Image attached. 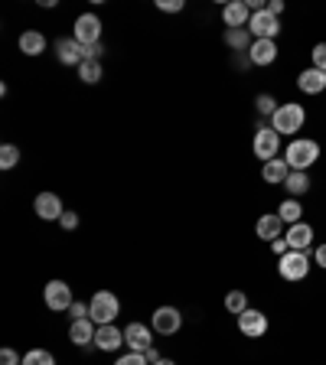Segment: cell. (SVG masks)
Returning a JSON list of instances; mask_svg holds the SVG:
<instances>
[{"mask_svg":"<svg viewBox=\"0 0 326 365\" xmlns=\"http://www.w3.org/2000/svg\"><path fill=\"white\" fill-rule=\"evenodd\" d=\"M310 261L307 258V251H287L281 261H277V274H281L284 281L297 284V281H304L307 274H310Z\"/></svg>","mask_w":326,"mask_h":365,"instance_id":"277c9868","label":"cell"},{"mask_svg":"<svg viewBox=\"0 0 326 365\" xmlns=\"http://www.w3.org/2000/svg\"><path fill=\"white\" fill-rule=\"evenodd\" d=\"M310 59H313V68H320V72H326V43H317V46H313Z\"/></svg>","mask_w":326,"mask_h":365,"instance_id":"4dcf8cb0","label":"cell"},{"mask_svg":"<svg viewBox=\"0 0 326 365\" xmlns=\"http://www.w3.org/2000/svg\"><path fill=\"white\" fill-rule=\"evenodd\" d=\"M297 88L307 91V95H323L326 91V72H320V68H304L300 72V78H297Z\"/></svg>","mask_w":326,"mask_h":365,"instance_id":"ac0fdd59","label":"cell"},{"mask_svg":"<svg viewBox=\"0 0 326 365\" xmlns=\"http://www.w3.org/2000/svg\"><path fill=\"white\" fill-rule=\"evenodd\" d=\"M16 163H20V147H14V144H4V147H0V167H4V170H14Z\"/></svg>","mask_w":326,"mask_h":365,"instance_id":"83f0119b","label":"cell"},{"mask_svg":"<svg viewBox=\"0 0 326 365\" xmlns=\"http://www.w3.org/2000/svg\"><path fill=\"white\" fill-rule=\"evenodd\" d=\"M261 176H265V182H287V176H290V167H287V160L284 157H274V160H268L265 167H261Z\"/></svg>","mask_w":326,"mask_h":365,"instance_id":"44dd1931","label":"cell"},{"mask_svg":"<svg viewBox=\"0 0 326 365\" xmlns=\"http://www.w3.org/2000/svg\"><path fill=\"white\" fill-rule=\"evenodd\" d=\"M238 329H242V336H248V339H258V336L268 333V317L261 310H245L242 317H238Z\"/></svg>","mask_w":326,"mask_h":365,"instance_id":"8fae6325","label":"cell"},{"mask_svg":"<svg viewBox=\"0 0 326 365\" xmlns=\"http://www.w3.org/2000/svg\"><path fill=\"white\" fill-rule=\"evenodd\" d=\"M144 356H147V362H151V365H157V362H160V352H157V349H147Z\"/></svg>","mask_w":326,"mask_h":365,"instance_id":"ab89813d","label":"cell"},{"mask_svg":"<svg viewBox=\"0 0 326 365\" xmlns=\"http://www.w3.org/2000/svg\"><path fill=\"white\" fill-rule=\"evenodd\" d=\"M72 39H76V43H82V46H98L101 43V20L95 14H82L76 20Z\"/></svg>","mask_w":326,"mask_h":365,"instance_id":"ba28073f","label":"cell"},{"mask_svg":"<svg viewBox=\"0 0 326 365\" xmlns=\"http://www.w3.org/2000/svg\"><path fill=\"white\" fill-rule=\"evenodd\" d=\"M20 53L23 56H39V53H46V36L39 30H26V33H20Z\"/></svg>","mask_w":326,"mask_h":365,"instance_id":"7402d4cb","label":"cell"},{"mask_svg":"<svg viewBox=\"0 0 326 365\" xmlns=\"http://www.w3.org/2000/svg\"><path fill=\"white\" fill-rule=\"evenodd\" d=\"M157 365H176V362H170V359H160V362Z\"/></svg>","mask_w":326,"mask_h":365,"instance_id":"60d3db41","label":"cell"},{"mask_svg":"<svg viewBox=\"0 0 326 365\" xmlns=\"http://www.w3.org/2000/svg\"><path fill=\"white\" fill-rule=\"evenodd\" d=\"M248 33L255 39H274L281 33V16L268 14V7L258 10V14H251V20H248Z\"/></svg>","mask_w":326,"mask_h":365,"instance_id":"8992f818","label":"cell"},{"mask_svg":"<svg viewBox=\"0 0 326 365\" xmlns=\"http://www.w3.org/2000/svg\"><path fill=\"white\" fill-rule=\"evenodd\" d=\"M304 121H307V111H304V105H297V101H284L277 111H274V118H271V128L277 130V134H297V130L304 128Z\"/></svg>","mask_w":326,"mask_h":365,"instance_id":"7a4b0ae2","label":"cell"},{"mask_svg":"<svg viewBox=\"0 0 326 365\" xmlns=\"http://www.w3.org/2000/svg\"><path fill=\"white\" fill-rule=\"evenodd\" d=\"M222 20H225L228 30H232V26H248L251 7L245 4V0H232V4H225V7H222Z\"/></svg>","mask_w":326,"mask_h":365,"instance_id":"2e32d148","label":"cell"},{"mask_svg":"<svg viewBox=\"0 0 326 365\" xmlns=\"http://www.w3.org/2000/svg\"><path fill=\"white\" fill-rule=\"evenodd\" d=\"M255 157L261 160V163H268V160L277 157V150H281V134L274 128H258L255 130Z\"/></svg>","mask_w":326,"mask_h":365,"instance_id":"52a82bcc","label":"cell"},{"mask_svg":"<svg viewBox=\"0 0 326 365\" xmlns=\"http://www.w3.org/2000/svg\"><path fill=\"white\" fill-rule=\"evenodd\" d=\"M56 49H59V62L62 66H82L85 59H88V49H85L82 43H76V39H59L56 43Z\"/></svg>","mask_w":326,"mask_h":365,"instance_id":"7c38bea8","label":"cell"},{"mask_svg":"<svg viewBox=\"0 0 326 365\" xmlns=\"http://www.w3.org/2000/svg\"><path fill=\"white\" fill-rule=\"evenodd\" d=\"M95 333H98V323H95L91 317L72 319V327H68V339L76 342V346H88V342H95Z\"/></svg>","mask_w":326,"mask_h":365,"instance_id":"5bb4252c","label":"cell"},{"mask_svg":"<svg viewBox=\"0 0 326 365\" xmlns=\"http://www.w3.org/2000/svg\"><path fill=\"white\" fill-rule=\"evenodd\" d=\"M277 215H281L284 225H297V222H304V205L297 202V199H284Z\"/></svg>","mask_w":326,"mask_h":365,"instance_id":"cb8c5ba5","label":"cell"},{"mask_svg":"<svg viewBox=\"0 0 326 365\" xmlns=\"http://www.w3.org/2000/svg\"><path fill=\"white\" fill-rule=\"evenodd\" d=\"M59 225H62V228H68V232H72V228H78V215H76V212H62Z\"/></svg>","mask_w":326,"mask_h":365,"instance_id":"d590c367","label":"cell"},{"mask_svg":"<svg viewBox=\"0 0 326 365\" xmlns=\"http://www.w3.org/2000/svg\"><path fill=\"white\" fill-rule=\"evenodd\" d=\"M121 313V304H118V297L111 294V290H98V294L91 297L88 304V317L98 323V327H108V323H114V317Z\"/></svg>","mask_w":326,"mask_h":365,"instance_id":"3957f363","label":"cell"},{"mask_svg":"<svg viewBox=\"0 0 326 365\" xmlns=\"http://www.w3.org/2000/svg\"><path fill=\"white\" fill-rule=\"evenodd\" d=\"M225 310L235 313V317H242V313L248 310V297H245V290H232V294H225Z\"/></svg>","mask_w":326,"mask_h":365,"instance_id":"4316f807","label":"cell"},{"mask_svg":"<svg viewBox=\"0 0 326 365\" xmlns=\"http://www.w3.org/2000/svg\"><path fill=\"white\" fill-rule=\"evenodd\" d=\"M287 245H290V251H307L313 245V225L310 222H297V225H290L287 228Z\"/></svg>","mask_w":326,"mask_h":365,"instance_id":"9a60e30c","label":"cell"},{"mask_svg":"<svg viewBox=\"0 0 326 365\" xmlns=\"http://www.w3.org/2000/svg\"><path fill=\"white\" fill-rule=\"evenodd\" d=\"M151 327H153V333H160V336H176L183 327V313L176 310V307H157L151 317Z\"/></svg>","mask_w":326,"mask_h":365,"instance_id":"5b68a950","label":"cell"},{"mask_svg":"<svg viewBox=\"0 0 326 365\" xmlns=\"http://www.w3.org/2000/svg\"><path fill=\"white\" fill-rule=\"evenodd\" d=\"M121 342H124V333L114 323H108V327H98V333H95V346L105 352H114V349H121Z\"/></svg>","mask_w":326,"mask_h":365,"instance_id":"ffe728a7","label":"cell"},{"mask_svg":"<svg viewBox=\"0 0 326 365\" xmlns=\"http://www.w3.org/2000/svg\"><path fill=\"white\" fill-rule=\"evenodd\" d=\"M23 365H56V359L46 349H30L26 356H23Z\"/></svg>","mask_w":326,"mask_h":365,"instance_id":"f546056e","label":"cell"},{"mask_svg":"<svg viewBox=\"0 0 326 365\" xmlns=\"http://www.w3.org/2000/svg\"><path fill=\"white\" fill-rule=\"evenodd\" d=\"M313 261H317L320 267H326V245H317V251H313Z\"/></svg>","mask_w":326,"mask_h":365,"instance_id":"74e56055","label":"cell"},{"mask_svg":"<svg viewBox=\"0 0 326 365\" xmlns=\"http://www.w3.org/2000/svg\"><path fill=\"white\" fill-rule=\"evenodd\" d=\"M284 190L290 192V199H297V196H304L307 190H310V176L307 173H300V170H290V176H287V182H284Z\"/></svg>","mask_w":326,"mask_h":365,"instance_id":"d4e9b609","label":"cell"},{"mask_svg":"<svg viewBox=\"0 0 326 365\" xmlns=\"http://www.w3.org/2000/svg\"><path fill=\"white\" fill-rule=\"evenodd\" d=\"M268 14L281 16V14H284V4H281V0H271V4H268Z\"/></svg>","mask_w":326,"mask_h":365,"instance_id":"f35d334b","label":"cell"},{"mask_svg":"<svg viewBox=\"0 0 326 365\" xmlns=\"http://www.w3.org/2000/svg\"><path fill=\"white\" fill-rule=\"evenodd\" d=\"M68 310H72V319H85V317H88V304H78V300L68 307Z\"/></svg>","mask_w":326,"mask_h":365,"instance_id":"8d00e7d4","label":"cell"},{"mask_svg":"<svg viewBox=\"0 0 326 365\" xmlns=\"http://www.w3.org/2000/svg\"><path fill=\"white\" fill-rule=\"evenodd\" d=\"M78 78H82L85 85H98L101 82V62L85 59L82 66H78Z\"/></svg>","mask_w":326,"mask_h":365,"instance_id":"484cf974","label":"cell"},{"mask_svg":"<svg viewBox=\"0 0 326 365\" xmlns=\"http://www.w3.org/2000/svg\"><path fill=\"white\" fill-rule=\"evenodd\" d=\"M271 251H274V255H277V258H284V255H287V251H290L287 238H274V242H271Z\"/></svg>","mask_w":326,"mask_h":365,"instance_id":"836d02e7","label":"cell"},{"mask_svg":"<svg viewBox=\"0 0 326 365\" xmlns=\"http://www.w3.org/2000/svg\"><path fill=\"white\" fill-rule=\"evenodd\" d=\"M33 209H36V215L43 222H59L62 219V199L56 196V192H39L36 196V202H33Z\"/></svg>","mask_w":326,"mask_h":365,"instance_id":"30bf717a","label":"cell"},{"mask_svg":"<svg viewBox=\"0 0 326 365\" xmlns=\"http://www.w3.org/2000/svg\"><path fill=\"white\" fill-rule=\"evenodd\" d=\"M248 59L255 62V66H271V62L277 59V43H274V39H255L248 49Z\"/></svg>","mask_w":326,"mask_h":365,"instance_id":"e0dca14e","label":"cell"},{"mask_svg":"<svg viewBox=\"0 0 326 365\" xmlns=\"http://www.w3.org/2000/svg\"><path fill=\"white\" fill-rule=\"evenodd\" d=\"M0 365H20V356L14 349H0Z\"/></svg>","mask_w":326,"mask_h":365,"instance_id":"e575fe53","label":"cell"},{"mask_svg":"<svg viewBox=\"0 0 326 365\" xmlns=\"http://www.w3.org/2000/svg\"><path fill=\"white\" fill-rule=\"evenodd\" d=\"M160 10H167V14H180L183 10V0H157Z\"/></svg>","mask_w":326,"mask_h":365,"instance_id":"d6a6232c","label":"cell"},{"mask_svg":"<svg viewBox=\"0 0 326 365\" xmlns=\"http://www.w3.org/2000/svg\"><path fill=\"white\" fill-rule=\"evenodd\" d=\"M284 160H287L290 170H300V173H307V170L313 167L320 160V144L317 140H304V137H297V140H290L287 150H284Z\"/></svg>","mask_w":326,"mask_h":365,"instance_id":"6da1fadb","label":"cell"},{"mask_svg":"<svg viewBox=\"0 0 326 365\" xmlns=\"http://www.w3.org/2000/svg\"><path fill=\"white\" fill-rule=\"evenodd\" d=\"M255 108H258V114H268V118H274V111H277V101H274V95H268V91H261L258 98H255Z\"/></svg>","mask_w":326,"mask_h":365,"instance_id":"f1b7e54d","label":"cell"},{"mask_svg":"<svg viewBox=\"0 0 326 365\" xmlns=\"http://www.w3.org/2000/svg\"><path fill=\"white\" fill-rule=\"evenodd\" d=\"M124 342H128V349L131 352H147L153 349L151 346V327H144V323H131L128 329H124Z\"/></svg>","mask_w":326,"mask_h":365,"instance_id":"4fadbf2b","label":"cell"},{"mask_svg":"<svg viewBox=\"0 0 326 365\" xmlns=\"http://www.w3.org/2000/svg\"><path fill=\"white\" fill-rule=\"evenodd\" d=\"M255 232H258V238H265L268 245L274 242V238H284V222L277 212H268L258 219V225H255Z\"/></svg>","mask_w":326,"mask_h":365,"instance_id":"d6986e66","label":"cell"},{"mask_svg":"<svg viewBox=\"0 0 326 365\" xmlns=\"http://www.w3.org/2000/svg\"><path fill=\"white\" fill-rule=\"evenodd\" d=\"M43 300H46V307H49V310H56V313L68 310V307L76 304V300H72V287H68L66 281H49V284H46Z\"/></svg>","mask_w":326,"mask_h":365,"instance_id":"9c48e42d","label":"cell"},{"mask_svg":"<svg viewBox=\"0 0 326 365\" xmlns=\"http://www.w3.org/2000/svg\"><path fill=\"white\" fill-rule=\"evenodd\" d=\"M114 365H151V362H147L144 352H128V356H121Z\"/></svg>","mask_w":326,"mask_h":365,"instance_id":"1f68e13d","label":"cell"},{"mask_svg":"<svg viewBox=\"0 0 326 365\" xmlns=\"http://www.w3.org/2000/svg\"><path fill=\"white\" fill-rule=\"evenodd\" d=\"M225 43L232 46V49H238V53H248L255 39H251L248 26H232V30H225Z\"/></svg>","mask_w":326,"mask_h":365,"instance_id":"603a6c76","label":"cell"}]
</instances>
